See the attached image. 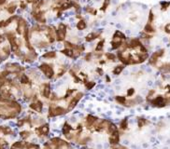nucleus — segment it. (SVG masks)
Segmentation results:
<instances>
[{
    "label": "nucleus",
    "instance_id": "9d476101",
    "mask_svg": "<svg viewBox=\"0 0 170 149\" xmlns=\"http://www.w3.org/2000/svg\"><path fill=\"white\" fill-rule=\"evenodd\" d=\"M16 8H17V5H16V3L12 2V3H11V4H9L8 6L7 7V11H8L9 14H13L14 12H15Z\"/></svg>",
    "mask_w": 170,
    "mask_h": 149
},
{
    "label": "nucleus",
    "instance_id": "6ab92c4d",
    "mask_svg": "<svg viewBox=\"0 0 170 149\" xmlns=\"http://www.w3.org/2000/svg\"><path fill=\"white\" fill-rule=\"evenodd\" d=\"M170 3L169 2H162L161 3V6H162V9L163 10H166V9L169 7Z\"/></svg>",
    "mask_w": 170,
    "mask_h": 149
},
{
    "label": "nucleus",
    "instance_id": "f257e3e1",
    "mask_svg": "<svg viewBox=\"0 0 170 149\" xmlns=\"http://www.w3.org/2000/svg\"><path fill=\"white\" fill-rule=\"evenodd\" d=\"M20 111L21 106L17 103L0 98V118L5 119L15 118Z\"/></svg>",
    "mask_w": 170,
    "mask_h": 149
},
{
    "label": "nucleus",
    "instance_id": "1a4fd4ad",
    "mask_svg": "<svg viewBox=\"0 0 170 149\" xmlns=\"http://www.w3.org/2000/svg\"><path fill=\"white\" fill-rule=\"evenodd\" d=\"M72 7H73V4H72V2H68V1H67V2H64V3H62V4H61V6H60L59 10L63 11V10H65V9H68V8H72Z\"/></svg>",
    "mask_w": 170,
    "mask_h": 149
},
{
    "label": "nucleus",
    "instance_id": "b1692460",
    "mask_svg": "<svg viewBox=\"0 0 170 149\" xmlns=\"http://www.w3.org/2000/svg\"><path fill=\"white\" fill-rule=\"evenodd\" d=\"M146 122H147V121H146V120H145V119H143V118H140V119H138V126L141 128V127H142V126H143V125H144Z\"/></svg>",
    "mask_w": 170,
    "mask_h": 149
},
{
    "label": "nucleus",
    "instance_id": "ddd939ff",
    "mask_svg": "<svg viewBox=\"0 0 170 149\" xmlns=\"http://www.w3.org/2000/svg\"><path fill=\"white\" fill-rule=\"evenodd\" d=\"M144 31L146 32V33H153V32H155V30H154V28L152 27V23H147L146 24V26H145V28H144Z\"/></svg>",
    "mask_w": 170,
    "mask_h": 149
},
{
    "label": "nucleus",
    "instance_id": "c756f323",
    "mask_svg": "<svg viewBox=\"0 0 170 149\" xmlns=\"http://www.w3.org/2000/svg\"><path fill=\"white\" fill-rule=\"evenodd\" d=\"M5 3H6V0H0V6H2Z\"/></svg>",
    "mask_w": 170,
    "mask_h": 149
},
{
    "label": "nucleus",
    "instance_id": "0eeeda50",
    "mask_svg": "<svg viewBox=\"0 0 170 149\" xmlns=\"http://www.w3.org/2000/svg\"><path fill=\"white\" fill-rule=\"evenodd\" d=\"M61 52H62L63 54H65V55H67V56L70 57V58H74V57H77L76 52H75V50H71V49H67V48H65V49L63 50Z\"/></svg>",
    "mask_w": 170,
    "mask_h": 149
},
{
    "label": "nucleus",
    "instance_id": "a211bd4d",
    "mask_svg": "<svg viewBox=\"0 0 170 149\" xmlns=\"http://www.w3.org/2000/svg\"><path fill=\"white\" fill-rule=\"evenodd\" d=\"M110 0H104V3H103L102 8H101L102 10H106L107 8L108 7V5H110Z\"/></svg>",
    "mask_w": 170,
    "mask_h": 149
},
{
    "label": "nucleus",
    "instance_id": "aec40b11",
    "mask_svg": "<svg viewBox=\"0 0 170 149\" xmlns=\"http://www.w3.org/2000/svg\"><path fill=\"white\" fill-rule=\"evenodd\" d=\"M121 127H122V129H124L127 128V120L126 119H124L121 122Z\"/></svg>",
    "mask_w": 170,
    "mask_h": 149
},
{
    "label": "nucleus",
    "instance_id": "20e7f679",
    "mask_svg": "<svg viewBox=\"0 0 170 149\" xmlns=\"http://www.w3.org/2000/svg\"><path fill=\"white\" fill-rule=\"evenodd\" d=\"M39 69L47 76V78H53L54 71H53V69L51 68V67L49 64H42L39 66Z\"/></svg>",
    "mask_w": 170,
    "mask_h": 149
},
{
    "label": "nucleus",
    "instance_id": "7ed1b4c3",
    "mask_svg": "<svg viewBox=\"0 0 170 149\" xmlns=\"http://www.w3.org/2000/svg\"><path fill=\"white\" fill-rule=\"evenodd\" d=\"M67 35V26L64 23H60L58 29L56 30V37L58 41H63Z\"/></svg>",
    "mask_w": 170,
    "mask_h": 149
},
{
    "label": "nucleus",
    "instance_id": "bb28decb",
    "mask_svg": "<svg viewBox=\"0 0 170 149\" xmlns=\"http://www.w3.org/2000/svg\"><path fill=\"white\" fill-rule=\"evenodd\" d=\"M134 92H135L134 89H130V90H128V92H127V94H128V96H131V95H133V94H134Z\"/></svg>",
    "mask_w": 170,
    "mask_h": 149
},
{
    "label": "nucleus",
    "instance_id": "7c9ffc66",
    "mask_svg": "<svg viewBox=\"0 0 170 149\" xmlns=\"http://www.w3.org/2000/svg\"><path fill=\"white\" fill-rule=\"evenodd\" d=\"M169 44H170V41H169Z\"/></svg>",
    "mask_w": 170,
    "mask_h": 149
},
{
    "label": "nucleus",
    "instance_id": "9b49d317",
    "mask_svg": "<svg viewBox=\"0 0 170 149\" xmlns=\"http://www.w3.org/2000/svg\"><path fill=\"white\" fill-rule=\"evenodd\" d=\"M43 90H42V93L45 98H49L50 96V86L49 84H43Z\"/></svg>",
    "mask_w": 170,
    "mask_h": 149
},
{
    "label": "nucleus",
    "instance_id": "4468645a",
    "mask_svg": "<svg viewBox=\"0 0 170 149\" xmlns=\"http://www.w3.org/2000/svg\"><path fill=\"white\" fill-rule=\"evenodd\" d=\"M86 22H85L83 20H81L78 23H77V28L78 30H84L85 28H86Z\"/></svg>",
    "mask_w": 170,
    "mask_h": 149
},
{
    "label": "nucleus",
    "instance_id": "423d86ee",
    "mask_svg": "<svg viewBox=\"0 0 170 149\" xmlns=\"http://www.w3.org/2000/svg\"><path fill=\"white\" fill-rule=\"evenodd\" d=\"M164 50H159V51L154 52V53L152 54V56L150 57V64L154 65L157 62V61H158V59L160 58V57H162L164 55Z\"/></svg>",
    "mask_w": 170,
    "mask_h": 149
},
{
    "label": "nucleus",
    "instance_id": "f8f14e48",
    "mask_svg": "<svg viewBox=\"0 0 170 149\" xmlns=\"http://www.w3.org/2000/svg\"><path fill=\"white\" fill-rule=\"evenodd\" d=\"M98 36H99V34L98 33H91V34H89V35L86 36V38H85V39H86V41L90 42V41L94 40Z\"/></svg>",
    "mask_w": 170,
    "mask_h": 149
},
{
    "label": "nucleus",
    "instance_id": "5701e85b",
    "mask_svg": "<svg viewBox=\"0 0 170 149\" xmlns=\"http://www.w3.org/2000/svg\"><path fill=\"white\" fill-rule=\"evenodd\" d=\"M117 101L119 103H121V104H125V98L124 97H120V96H118Z\"/></svg>",
    "mask_w": 170,
    "mask_h": 149
},
{
    "label": "nucleus",
    "instance_id": "4be33fe9",
    "mask_svg": "<svg viewBox=\"0 0 170 149\" xmlns=\"http://www.w3.org/2000/svg\"><path fill=\"white\" fill-rule=\"evenodd\" d=\"M85 86H86V88L88 90H91L93 86H94V83L93 82H86V84H85Z\"/></svg>",
    "mask_w": 170,
    "mask_h": 149
},
{
    "label": "nucleus",
    "instance_id": "6e6552de",
    "mask_svg": "<svg viewBox=\"0 0 170 149\" xmlns=\"http://www.w3.org/2000/svg\"><path fill=\"white\" fill-rule=\"evenodd\" d=\"M113 40H125V36L120 31H116L113 36Z\"/></svg>",
    "mask_w": 170,
    "mask_h": 149
},
{
    "label": "nucleus",
    "instance_id": "f03ea898",
    "mask_svg": "<svg viewBox=\"0 0 170 149\" xmlns=\"http://www.w3.org/2000/svg\"><path fill=\"white\" fill-rule=\"evenodd\" d=\"M13 131L8 126H0V149H7L8 146V138L12 136Z\"/></svg>",
    "mask_w": 170,
    "mask_h": 149
},
{
    "label": "nucleus",
    "instance_id": "dca6fc26",
    "mask_svg": "<svg viewBox=\"0 0 170 149\" xmlns=\"http://www.w3.org/2000/svg\"><path fill=\"white\" fill-rule=\"evenodd\" d=\"M124 65H118V66H116L115 67V69L113 70V73H114L115 75H120L121 74V72L124 70Z\"/></svg>",
    "mask_w": 170,
    "mask_h": 149
},
{
    "label": "nucleus",
    "instance_id": "cd10ccee",
    "mask_svg": "<svg viewBox=\"0 0 170 149\" xmlns=\"http://www.w3.org/2000/svg\"><path fill=\"white\" fill-rule=\"evenodd\" d=\"M21 8H26V3L21 2Z\"/></svg>",
    "mask_w": 170,
    "mask_h": 149
},
{
    "label": "nucleus",
    "instance_id": "f3484780",
    "mask_svg": "<svg viewBox=\"0 0 170 149\" xmlns=\"http://www.w3.org/2000/svg\"><path fill=\"white\" fill-rule=\"evenodd\" d=\"M104 40H101L100 42H98V44H97V46H96V51H101L102 50H103V47H104Z\"/></svg>",
    "mask_w": 170,
    "mask_h": 149
},
{
    "label": "nucleus",
    "instance_id": "c85d7f7f",
    "mask_svg": "<svg viewBox=\"0 0 170 149\" xmlns=\"http://www.w3.org/2000/svg\"><path fill=\"white\" fill-rule=\"evenodd\" d=\"M91 56H92V54H91V53H88V54L86 55V57H85V60H86V61H89L90 57H91Z\"/></svg>",
    "mask_w": 170,
    "mask_h": 149
},
{
    "label": "nucleus",
    "instance_id": "412c9836",
    "mask_svg": "<svg viewBox=\"0 0 170 149\" xmlns=\"http://www.w3.org/2000/svg\"><path fill=\"white\" fill-rule=\"evenodd\" d=\"M106 57L107 58V60H114L115 59V55L112 53H106Z\"/></svg>",
    "mask_w": 170,
    "mask_h": 149
},
{
    "label": "nucleus",
    "instance_id": "a878e982",
    "mask_svg": "<svg viewBox=\"0 0 170 149\" xmlns=\"http://www.w3.org/2000/svg\"><path fill=\"white\" fill-rule=\"evenodd\" d=\"M164 30H166V33L170 34V23H168V24H167L166 27H164Z\"/></svg>",
    "mask_w": 170,
    "mask_h": 149
},
{
    "label": "nucleus",
    "instance_id": "2eb2a0df",
    "mask_svg": "<svg viewBox=\"0 0 170 149\" xmlns=\"http://www.w3.org/2000/svg\"><path fill=\"white\" fill-rule=\"evenodd\" d=\"M56 56V53L54 51H49V52H46V53L43 55L44 58L46 59H51V58H54Z\"/></svg>",
    "mask_w": 170,
    "mask_h": 149
},
{
    "label": "nucleus",
    "instance_id": "39448f33",
    "mask_svg": "<svg viewBox=\"0 0 170 149\" xmlns=\"http://www.w3.org/2000/svg\"><path fill=\"white\" fill-rule=\"evenodd\" d=\"M168 102H170L169 99L166 100L164 98H163L162 96H158L157 98H155L153 101H152V105H155V106L162 107V106H164Z\"/></svg>",
    "mask_w": 170,
    "mask_h": 149
},
{
    "label": "nucleus",
    "instance_id": "393cba45",
    "mask_svg": "<svg viewBox=\"0 0 170 149\" xmlns=\"http://www.w3.org/2000/svg\"><path fill=\"white\" fill-rule=\"evenodd\" d=\"M153 21V14L152 11H150V16H149V23H152Z\"/></svg>",
    "mask_w": 170,
    "mask_h": 149
}]
</instances>
